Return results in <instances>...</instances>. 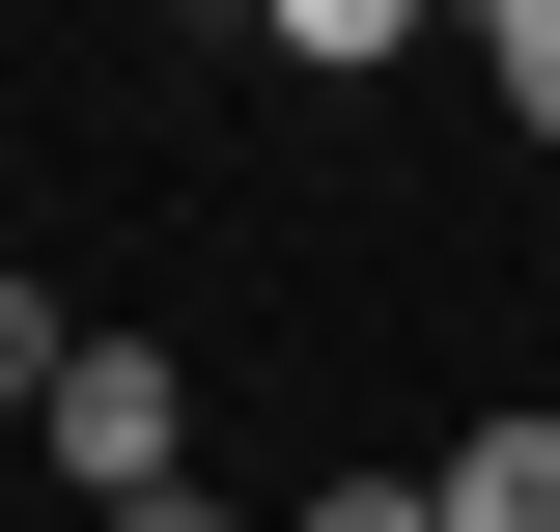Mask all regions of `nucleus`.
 <instances>
[{
  "mask_svg": "<svg viewBox=\"0 0 560 532\" xmlns=\"http://www.w3.org/2000/svg\"><path fill=\"white\" fill-rule=\"evenodd\" d=\"M57 365H84V309H57V280H0V420H57Z\"/></svg>",
  "mask_w": 560,
  "mask_h": 532,
  "instance_id": "obj_3",
  "label": "nucleus"
},
{
  "mask_svg": "<svg viewBox=\"0 0 560 532\" xmlns=\"http://www.w3.org/2000/svg\"><path fill=\"white\" fill-rule=\"evenodd\" d=\"M28 449H57L84 505H168V476H197V365H168V336H84V365H57V420H28Z\"/></svg>",
  "mask_w": 560,
  "mask_h": 532,
  "instance_id": "obj_1",
  "label": "nucleus"
},
{
  "mask_svg": "<svg viewBox=\"0 0 560 532\" xmlns=\"http://www.w3.org/2000/svg\"><path fill=\"white\" fill-rule=\"evenodd\" d=\"M420 505H448V532H560V420H533V393H504V420H477V449L420 476Z\"/></svg>",
  "mask_w": 560,
  "mask_h": 532,
  "instance_id": "obj_2",
  "label": "nucleus"
},
{
  "mask_svg": "<svg viewBox=\"0 0 560 532\" xmlns=\"http://www.w3.org/2000/svg\"><path fill=\"white\" fill-rule=\"evenodd\" d=\"M280 532H448V505H420V476H308Z\"/></svg>",
  "mask_w": 560,
  "mask_h": 532,
  "instance_id": "obj_5",
  "label": "nucleus"
},
{
  "mask_svg": "<svg viewBox=\"0 0 560 532\" xmlns=\"http://www.w3.org/2000/svg\"><path fill=\"white\" fill-rule=\"evenodd\" d=\"M477 57H504V140H560V0H504Z\"/></svg>",
  "mask_w": 560,
  "mask_h": 532,
  "instance_id": "obj_4",
  "label": "nucleus"
}]
</instances>
